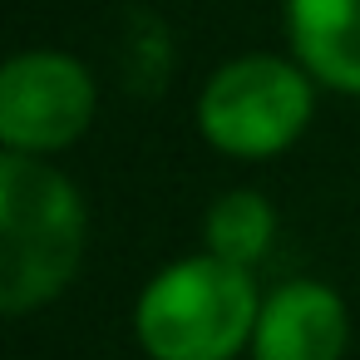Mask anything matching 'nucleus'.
I'll list each match as a JSON object with an SVG mask.
<instances>
[{"mask_svg": "<svg viewBox=\"0 0 360 360\" xmlns=\"http://www.w3.org/2000/svg\"><path fill=\"white\" fill-rule=\"evenodd\" d=\"M84 257V198L45 158L0 153V311L50 306Z\"/></svg>", "mask_w": 360, "mask_h": 360, "instance_id": "1", "label": "nucleus"}, {"mask_svg": "<svg viewBox=\"0 0 360 360\" xmlns=\"http://www.w3.org/2000/svg\"><path fill=\"white\" fill-rule=\"evenodd\" d=\"M262 291L247 266L212 252L163 266L134 306V335L148 360H237L252 350Z\"/></svg>", "mask_w": 360, "mask_h": 360, "instance_id": "2", "label": "nucleus"}, {"mask_svg": "<svg viewBox=\"0 0 360 360\" xmlns=\"http://www.w3.org/2000/svg\"><path fill=\"white\" fill-rule=\"evenodd\" d=\"M311 75L291 60H276V55H242V60H227L207 84H202V99H198V129L202 139L227 153V158H276L286 153L306 124H311V109H316V94H311Z\"/></svg>", "mask_w": 360, "mask_h": 360, "instance_id": "3", "label": "nucleus"}, {"mask_svg": "<svg viewBox=\"0 0 360 360\" xmlns=\"http://www.w3.org/2000/svg\"><path fill=\"white\" fill-rule=\"evenodd\" d=\"M94 99V79L75 55L25 50L0 70V143L25 158L60 153L89 129Z\"/></svg>", "mask_w": 360, "mask_h": 360, "instance_id": "4", "label": "nucleus"}, {"mask_svg": "<svg viewBox=\"0 0 360 360\" xmlns=\"http://www.w3.org/2000/svg\"><path fill=\"white\" fill-rule=\"evenodd\" d=\"M350 345V311L326 281H281L262 296L252 360H340Z\"/></svg>", "mask_w": 360, "mask_h": 360, "instance_id": "5", "label": "nucleus"}, {"mask_svg": "<svg viewBox=\"0 0 360 360\" xmlns=\"http://www.w3.org/2000/svg\"><path fill=\"white\" fill-rule=\"evenodd\" d=\"M286 35L316 84L360 99V0H286Z\"/></svg>", "mask_w": 360, "mask_h": 360, "instance_id": "6", "label": "nucleus"}, {"mask_svg": "<svg viewBox=\"0 0 360 360\" xmlns=\"http://www.w3.org/2000/svg\"><path fill=\"white\" fill-rule=\"evenodd\" d=\"M202 237H207V252L232 262V266H257L276 237V207L252 193V188H237V193H222L212 207H207V222H202Z\"/></svg>", "mask_w": 360, "mask_h": 360, "instance_id": "7", "label": "nucleus"}]
</instances>
